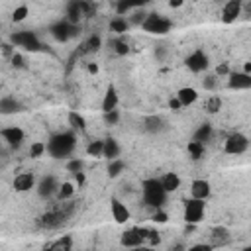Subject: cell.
Segmentation results:
<instances>
[{
  "instance_id": "obj_1",
  "label": "cell",
  "mask_w": 251,
  "mask_h": 251,
  "mask_svg": "<svg viewBox=\"0 0 251 251\" xmlns=\"http://www.w3.org/2000/svg\"><path fill=\"white\" fill-rule=\"evenodd\" d=\"M77 147V136L75 132H59L55 136L49 138V142L45 144V151L55 157V159H63L69 157Z\"/></svg>"
},
{
  "instance_id": "obj_2",
  "label": "cell",
  "mask_w": 251,
  "mask_h": 251,
  "mask_svg": "<svg viewBox=\"0 0 251 251\" xmlns=\"http://www.w3.org/2000/svg\"><path fill=\"white\" fill-rule=\"evenodd\" d=\"M142 194H144V202L153 210H161L167 200V192L163 190L159 179H146L142 185Z\"/></svg>"
},
{
  "instance_id": "obj_3",
  "label": "cell",
  "mask_w": 251,
  "mask_h": 251,
  "mask_svg": "<svg viewBox=\"0 0 251 251\" xmlns=\"http://www.w3.org/2000/svg\"><path fill=\"white\" fill-rule=\"evenodd\" d=\"M73 202H63L61 206H57V208H51L49 212H45L42 218H40V226L42 228H45V230H57V228H61L63 224H65V220L71 216V212H73Z\"/></svg>"
},
{
  "instance_id": "obj_4",
  "label": "cell",
  "mask_w": 251,
  "mask_h": 251,
  "mask_svg": "<svg viewBox=\"0 0 251 251\" xmlns=\"http://www.w3.org/2000/svg\"><path fill=\"white\" fill-rule=\"evenodd\" d=\"M10 45L12 47H22L26 51H42L43 43L40 42V38L30 32V30H22V32H14L10 36Z\"/></svg>"
},
{
  "instance_id": "obj_5",
  "label": "cell",
  "mask_w": 251,
  "mask_h": 251,
  "mask_svg": "<svg viewBox=\"0 0 251 251\" xmlns=\"http://www.w3.org/2000/svg\"><path fill=\"white\" fill-rule=\"evenodd\" d=\"M171 26H173L171 20L165 18V16H161V14H157V12L147 14L146 20H144V24H142L144 32L153 34V36H165V34L171 30Z\"/></svg>"
},
{
  "instance_id": "obj_6",
  "label": "cell",
  "mask_w": 251,
  "mask_h": 251,
  "mask_svg": "<svg viewBox=\"0 0 251 251\" xmlns=\"http://www.w3.org/2000/svg\"><path fill=\"white\" fill-rule=\"evenodd\" d=\"M202 218H204V202L188 198L183 208V220L187 222V226H196L198 222H202Z\"/></svg>"
},
{
  "instance_id": "obj_7",
  "label": "cell",
  "mask_w": 251,
  "mask_h": 251,
  "mask_svg": "<svg viewBox=\"0 0 251 251\" xmlns=\"http://www.w3.org/2000/svg\"><path fill=\"white\" fill-rule=\"evenodd\" d=\"M247 147H249V140H247V136L241 134V132H233V134L228 136L226 142H224V151H226L228 155H241V153L247 151Z\"/></svg>"
},
{
  "instance_id": "obj_8",
  "label": "cell",
  "mask_w": 251,
  "mask_h": 251,
  "mask_svg": "<svg viewBox=\"0 0 251 251\" xmlns=\"http://www.w3.org/2000/svg\"><path fill=\"white\" fill-rule=\"evenodd\" d=\"M146 237H147V230L144 228H130L126 230L120 237V243L128 249H134V247H140V245H146Z\"/></svg>"
},
{
  "instance_id": "obj_9",
  "label": "cell",
  "mask_w": 251,
  "mask_h": 251,
  "mask_svg": "<svg viewBox=\"0 0 251 251\" xmlns=\"http://www.w3.org/2000/svg\"><path fill=\"white\" fill-rule=\"evenodd\" d=\"M49 32H51V36L57 40V42H69L73 36H77V32H79V26H71V24H67L65 20H59V22H55L51 28H49Z\"/></svg>"
},
{
  "instance_id": "obj_10",
  "label": "cell",
  "mask_w": 251,
  "mask_h": 251,
  "mask_svg": "<svg viewBox=\"0 0 251 251\" xmlns=\"http://www.w3.org/2000/svg\"><path fill=\"white\" fill-rule=\"evenodd\" d=\"M0 136H2V140L10 147H20L26 140V134H24V130L20 128V126H8V128H2L0 130Z\"/></svg>"
},
{
  "instance_id": "obj_11",
  "label": "cell",
  "mask_w": 251,
  "mask_h": 251,
  "mask_svg": "<svg viewBox=\"0 0 251 251\" xmlns=\"http://www.w3.org/2000/svg\"><path fill=\"white\" fill-rule=\"evenodd\" d=\"M187 67H188V71H192V73H202V71H206V69H208V55H206L202 49L192 51V53L187 57Z\"/></svg>"
},
{
  "instance_id": "obj_12",
  "label": "cell",
  "mask_w": 251,
  "mask_h": 251,
  "mask_svg": "<svg viewBox=\"0 0 251 251\" xmlns=\"http://www.w3.org/2000/svg\"><path fill=\"white\" fill-rule=\"evenodd\" d=\"M241 0H228V2L224 4L222 8V22L224 24H233L239 16H241Z\"/></svg>"
},
{
  "instance_id": "obj_13",
  "label": "cell",
  "mask_w": 251,
  "mask_h": 251,
  "mask_svg": "<svg viewBox=\"0 0 251 251\" xmlns=\"http://www.w3.org/2000/svg\"><path fill=\"white\" fill-rule=\"evenodd\" d=\"M228 86L231 90H247L251 88V75L237 71V73H230L228 75Z\"/></svg>"
},
{
  "instance_id": "obj_14",
  "label": "cell",
  "mask_w": 251,
  "mask_h": 251,
  "mask_svg": "<svg viewBox=\"0 0 251 251\" xmlns=\"http://www.w3.org/2000/svg\"><path fill=\"white\" fill-rule=\"evenodd\" d=\"M34 187H36V175L30 173V171L16 175L14 181H12V188H14L16 192H28V190H32Z\"/></svg>"
},
{
  "instance_id": "obj_15",
  "label": "cell",
  "mask_w": 251,
  "mask_h": 251,
  "mask_svg": "<svg viewBox=\"0 0 251 251\" xmlns=\"http://www.w3.org/2000/svg\"><path fill=\"white\" fill-rule=\"evenodd\" d=\"M110 214H112V218H114L116 224H126V222L130 220L128 206H126L122 200H118V198H112L110 200Z\"/></svg>"
},
{
  "instance_id": "obj_16",
  "label": "cell",
  "mask_w": 251,
  "mask_h": 251,
  "mask_svg": "<svg viewBox=\"0 0 251 251\" xmlns=\"http://www.w3.org/2000/svg\"><path fill=\"white\" fill-rule=\"evenodd\" d=\"M210 194H212V187H210L208 181H204V179L192 181V185H190V196H192L194 200H202V202H204Z\"/></svg>"
},
{
  "instance_id": "obj_17",
  "label": "cell",
  "mask_w": 251,
  "mask_h": 251,
  "mask_svg": "<svg viewBox=\"0 0 251 251\" xmlns=\"http://www.w3.org/2000/svg\"><path fill=\"white\" fill-rule=\"evenodd\" d=\"M57 188H59V183L55 181V177H43L42 181H40V185H38V194L42 196V198H49V196H53V194H57Z\"/></svg>"
},
{
  "instance_id": "obj_18",
  "label": "cell",
  "mask_w": 251,
  "mask_h": 251,
  "mask_svg": "<svg viewBox=\"0 0 251 251\" xmlns=\"http://www.w3.org/2000/svg\"><path fill=\"white\" fill-rule=\"evenodd\" d=\"M144 130L147 134H161L165 130V120L161 116H155V114L153 116H147L144 120Z\"/></svg>"
},
{
  "instance_id": "obj_19",
  "label": "cell",
  "mask_w": 251,
  "mask_h": 251,
  "mask_svg": "<svg viewBox=\"0 0 251 251\" xmlns=\"http://www.w3.org/2000/svg\"><path fill=\"white\" fill-rule=\"evenodd\" d=\"M175 98L181 102V106H190V104H194V102L198 100V90L192 88V86H183V88L177 92Z\"/></svg>"
},
{
  "instance_id": "obj_20",
  "label": "cell",
  "mask_w": 251,
  "mask_h": 251,
  "mask_svg": "<svg viewBox=\"0 0 251 251\" xmlns=\"http://www.w3.org/2000/svg\"><path fill=\"white\" fill-rule=\"evenodd\" d=\"M100 108H102V114L112 112V110L118 108V92H116L114 86H108V88H106L104 98H102V106H100Z\"/></svg>"
},
{
  "instance_id": "obj_21",
  "label": "cell",
  "mask_w": 251,
  "mask_h": 251,
  "mask_svg": "<svg viewBox=\"0 0 251 251\" xmlns=\"http://www.w3.org/2000/svg\"><path fill=\"white\" fill-rule=\"evenodd\" d=\"M159 183H161V187H163V190H165L167 194L181 188V177H179L177 173H165V175L159 179Z\"/></svg>"
},
{
  "instance_id": "obj_22",
  "label": "cell",
  "mask_w": 251,
  "mask_h": 251,
  "mask_svg": "<svg viewBox=\"0 0 251 251\" xmlns=\"http://www.w3.org/2000/svg\"><path fill=\"white\" fill-rule=\"evenodd\" d=\"M22 110V104L14 96H2L0 98V114H16Z\"/></svg>"
},
{
  "instance_id": "obj_23",
  "label": "cell",
  "mask_w": 251,
  "mask_h": 251,
  "mask_svg": "<svg viewBox=\"0 0 251 251\" xmlns=\"http://www.w3.org/2000/svg\"><path fill=\"white\" fill-rule=\"evenodd\" d=\"M81 18H83V12H81L79 2H77V0H75V2H69V4H67V16H65L63 20H65L67 24H71V26H79Z\"/></svg>"
},
{
  "instance_id": "obj_24",
  "label": "cell",
  "mask_w": 251,
  "mask_h": 251,
  "mask_svg": "<svg viewBox=\"0 0 251 251\" xmlns=\"http://www.w3.org/2000/svg\"><path fill=\"white\" fill-rule=\"evenodd\" d=\"M102 157H106L108 161H114L120 157V146L114 138H108L104 140V149H102Z\"/></svg>"
},
{
  "instance_id": "obj_25",
  "label": "cell",
  "mask_w": 251,
  "mask_h": 251,
  "mask_svg": "<svg viewBox=\"0 0 251 251\" xmlns=\"http://www.w3.org/2000/svg\"><path fill=\"white\" fill-rule=\"evenodd\" d=\"M45 251H73V237L71 235H63V237L55 239L51 245H47Z\"/></svg>"
},
{
  "instance_id": "obj_26",
  "label": "cell",
  "mask_w": 251,
  "mask_h": 251,
  "mask_svg": "<svg viewBox=\"0 0 251 251\" xmlns=\"http://www.w3.org/2000/svg\"><path fill=\"white\" fill-rule=\"evenodd\" d=\"M67 120H69V126H71L73 132H84V130H86V120H84L79 112L71 110L69 116H67Z\"/></svg>"
},
{
  "instance_id": "obj_27",
  "label": "cell",
  "mask_w": 251,
  "mask_h": 251,
  "mask_svg": "<svg viewBox=\"0 0 251 251\" xmlns=\"http://www.w3.org/2000/svg\"><path fill=\"white\" fill-rule=\"evenodd\" d=\"M212 134H214L212 126H210V124H202V126H198V130L194 132V136H192V142H198V144H202V146H204L206 142H210Z\"/></svg>"
},
{
  "instance_id": "obj_28",
  "label": "cell",
  "mask_w": 251,
  "mask_h": 251,
  "mask_svg": "<svg viewBox=\"0 0 251 251\" xmlns=\"http://www.w3.org/2000/svg\"><path fill=\"white\" fill-rule=\"evenodd\" d=\"M110 30L122 38L126 32L130 30V24H128V20H126V18H122V16H114V18L110 20Z\"/></svg>"
},
{
  "instance_id": "obj_29",
  "label": "cell",
  "mask_w": 251,
  "mask_h": 251,
  "mask_svg": "<svg viewBox=\"0 0 251 251\" xmlns=\"http://www.w3.org/2000/svg\"><path fill=\"white\" fill-rule=\"evenodd\" d=\"M73 194H75V187H73V183H61V185H59V188H57V198H59L61 202L71 200V198H73Z\"/></svg>"
},
{
  "instance_id": "obj_30",
  "label": "cell",
  "mask_w": 251,
  "mask_h": 251,
  "mask_svg": "<svg viewBox=\"0 0 251 251\" xmlns=\"http://www.w3.org/2000/svg\"><path fill=\"white\" fill-rule=\"evenodd\" d=\"M83 47H84V51H88V53L98 51V49L102 47V38H100L98 34H92V36L83 43Z\"/></svg>"
},
{
  "instance_id": "obj_31",
  "label": "cell",
  "mask_w": 251,
  "mask_h": 251,
  "mask_svg": "<svg viewBox=\"0 0 251 251\" xmlns=\"http://www.w3.org/2000/svg\"><path fill=\"white\" fill-rule=\"evenodd\" d=\"M102 149H104V140L88 142V146H86V155H90V157H102Z\"/></svg>"
},
{
  "instance_id": "obj_32",
  "label": "cell",
  "mask_w": 251,
  "mask_h": 251,
  "mask_svg": "<svg viewBox=\"0 0 251 251\" xmlns=\"http://www.w3.org/2000/svg\"><path fill=\"white\" fill-rule=\"evenodd\" d=\"M126 169V163L122 159H114V161H108V175L110 179H116L122 175V171Z\"/></svg>"
},
{
  "instance_id": "obj_33",
  "label": "cell",
  "mask_w": 251,
  "mask_h": 251,
  "mask_svg": "<svg viewBox=\"0 0 251 251\" xmlns=\"http://www.w3.org/2000/svg\"><path fill=\"white\" fill-rule=\"evenodd\" d=\"M204 110H206L208 114H218V112L222 110V98H220V96H210V98L206 100V104H204Z\"/></svg>"
},
{
  "instance_id": "obj_34",
  "label": "cell",
  "mask_w": 251,
  "mask_h": 251,
  "mask_svg": "<svg viewBox=\"0 0 251 251\" xmlns=\"http://www.w3.org/2000/svg\"><path fill=\"white\" fill-rule=\"evenodd\" d=\"M28 16H30V8H28L26 4L16 6V8H14V12H12V20H14V22H24Z\"/></svg>"
},
{
  "instance_id": "obj_35",
  "label": "cell",
  "mask_w": 251,
  "mask_h": 251,
  "mask_svg": "<svg viewBox=\"0 0 251 251\" xmlns=\"http://www.w3.org/2000/svg\"><path fill=\"white\" fill-rule=\"evenodd\" d=\"M112 45H114L116 55H128L130 53V45H128V42H126L124 38H118L116 42H112Z\"/></svg>"
},
{
  "instance_id": "obj_36",
  "label": "cell",
  "mask_w": 251,
  "mask_h": 251,
  "mask_svg": "<svg viewBox=\"0 0 251 251\" xmlns=\"http://www.w3.org/2000/svg\"><path fill=\"white\" fill-rule=\"evenodd\" d=\"M146 16H147V12H146V10H136L132 16H126V20H128V24H130V26H142V24H144V20H146Z\"/></svg>"
},
{
  "instance_id": "obj_37",
  "label": "cell",
  "mask_w": 251,
  "mask_h": 251,
  "mask_svg": "<svg viewBox=\"0 0 251 251\" xmlns=\"http://www.w3.org/2000/svg\"><path fill=\"white\" fill-rule=\"evenodd\" d=\"M188 153H190L192 159H200L204 155V146L198 144V142H190L188 144Z\"/></svg>"
},
{
  "instance_id": "obj_38",
  "label": "cell",
  "mask_w": 251,
  "mask_h": 251,
  "mask_svg": "<svg viewBox=\"0 0 251 251\" xmlns=\"http://www.w3.org/2000/svg\"><path fill=\"white\" fill-rule=\"evenodd\" d=\"M43 153H45V144H43V142H34L32 147H30V155H32L34 159H38V157H42Z\"/></svg>"
},
{
  "instance_id": "obj_39",
  "label": "cell",
  "mask_w": 251,
  "mask_h": 251,
  "mask_svg": "<svg viewBox=\"0 0 251 251\" xmlns=\"http://www.w3.org/2000/svg\"><path fill=\"white\" fill-rule=\"evenodd\" d=\"M67 171L69 173H73V175H77V173H83V161L77 157V159H71V161H67Z\"/></svg>"
},
{
  "instance_id": "obj_40",
  "label": "cell",
  "mask_w": 251,
  "mask_h": 251,
  "mask_svg": "<svg viewBox=\"0 0 251 251\" xmlns=\"http://www.w3.org/2000/svg\"><path fill=\"white\" fill-rule=\"evenodd\" d=\"M216 84H218V77H216V75H206V77L202 79V86H204L206 90H214Z\"/></svg>"
},
{
  "instance_id": "obj_41",
  "label": "cell",
  "mask_w": 251,
  "mask_h": 251,
  "mask_svg": "<svg viewBox=\"0 0 251 251\" xmlns=\"http://www.w3.org/2000/svg\"><path fill=\"white\" fill-rule=\"evenodd\" d=\"M104 122H106L108 126H116V124L120 122V112H118V110L106 112V114H104Z\"/></svg>"
},
{
  "instance_id": "obj_42",
  "label": "cell",
  "mask_w": 251,
  "mask_h": 251,
  "mask_svg": "<svg viewBox=\"0 0 251 251\" xmlns=\"http://www.w3.org/2000/svg\"><path fill=\"white\" fill-rule=\"evenodd\" d=\"M130 10H132V4H128V2H118L116 4V16L126 18V14H128Z\"/></svg>"
},
{
  "instance_id": "obj_43",
  "label": "cell",
  "mask_w": 251,
  "mask_h": 251,
  "mask_svg": "<svg viewBox=\"0 0 251 251\" xmlns=\"http://www.w3.org/2000/svg\"><path fill=\"white\" fill-rule=\"evenodd\" d=\"M212 233H214L212 237H214V239H218L220 243H222V241H226V239H228V235H230L226 228H214V231H212Z\"/></svg>"
},
{
  "instance_id": "obj_44",
  "label": "cell",
  "mask_w": 251,
  "mask_h": 251,
  "mask_svg": "<svg viewBox=\"0 0 251 251\" xmlns=\"http://www.w3.org/2000/svg\"><path fill=\"white\" fill-rule=\"evenodd\" d=\"M169 220V216L163 212V210H155V214H153V222H157V224H165Z\"/></svg>"
},
{
  "instance_id": "obj_45",
  "label": "cell",
  "mask_w": 251,
  "mask_h": 251,
  "mask_svg": "<svg viewBox=\"0 0 251 251\" xmlns=\"http://www.w3.org/2000/svg\"><path fill=\"white\" fill-rule=\"evenodd\" d=\"M187 251H212V245L210 243H196V245L188 247Z\"/></svg>"
},
{
  "instance_id": "obj_46",
  "label": "cell",
  "mask_w": 251,
  "mask_h": 251,
  "mask_svg": "<svg viewBox=\"0 0 251 251\" xmlns=\"http://www.w3.org/2000/svg\"><path fill=\"white\" fill-rule=\"evenodd\" d=\"M10 61H12L14 67H24V65H26V63H24V57H22L20 53H16V51H14V55L10 57Z\"/></svg>"
},
{
  "instance_id": "obj_47",
  "label": "cell",
  "mask_w": 251,
  "mask_h": 251,
  "mask_svg": "<svg viewBox=\"0 0 251 251\" xmlns=\"http://www.w3.org/2000/svg\"><path fill=\"white\" fill-rule=\"evenodd\" d=\"M228 75H230V67L226 63L216 67V77H228Z\"/></svg>"
},
{
  "instance_id": "obj_48",
  "label": "cell",
  "mask_w": 251,
  "mask_h": 251,
  "mask_svg": "<svg viewBox=\"0 0 251 251\" xmlns=\"http://www.w3.org/2000/svg\"><path fill=\"white\" fill-rule=\"evenodd\" d=\"M169 108H171V110H175V112H177V110H181V108H183V106H181V102H179V100H177V98H171V100H169Z\"/></svg>"
},
{
  "instance_id": "obj_49",
  "label": "cell",
  "mask_w": 251,
  "mask_h": 251,
  "mask_svg": "<svg viewBox=\"0 0 251 251\" xmlns=\"http://www.w3.org/2000/svg\"><path fill=\"white\" fill-rule=\"evenodd\" d=\"M86 71H88L90 75H96V73H98V65H96V63H88V65H86Z\"/></svg>"
},
{
  "instance_id": "obj_50",
  "label": "cell",
  "mask_w": 251,
  "mask_h": 251,
  "mask_svg": "<svg viewBox=\"0 0 251 251\" xmlns=\"http://www.w3.org/2000/svg\"><path fill=\"white\" fill-rule=\"evenodd\" d=\"M130 251H153V247H149V245H140V247L130 249Z\"/></svg>"
},
{
  "instance_id": "obj_51",
  "label": "cell",
  "mask_w": 251,
  "mask_h": 251,
  "mask_svg": "<svg viewBox=\"0 0 251 251\" xmlns=\"http://www.w3.org/2000/svg\"><path fill=\"white\" fill-rule=\"evenodd\" d=\"M169 6H171V8H181V6H183V0H171Z\"/></svg>"
},
{
  "instance_id": "obj_52",
  "label": "cell",
  "mask_w": 251,
  "mask_h": 251,
  "mask_svg": "<svg viewBox=\"0 0 251 251\" xmlns=\"http://www.w3.org/2000/svg\"><path fill=\"white\" fill-rule=\"evenodd\" d=\"M75 181H77L79 185H84V173H77V175H75Z\"/></svg>"
},
{
  "instance_id": "obj_53",
  "label": "cell",
  "mask_w": 251,
  "mask_h": 251,
  "mask_svg": "<svg viewBox=\"0 0 251 251\" xmlns=\"http://www.w3.org/2000/svg\"><path fill=\"white\" fill-rule=\"evenodd\" d=\"M243 251H251V249H249V247H245V249H243Z\"/></svg>"
}]
</instances>
